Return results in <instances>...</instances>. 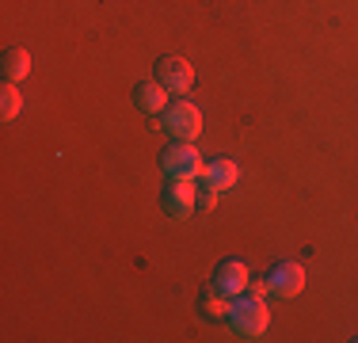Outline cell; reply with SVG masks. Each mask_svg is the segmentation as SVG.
<instances>
[{"label": "cell", "instance_id": "10", "mask_svg": "<svg viewBox=\"0 0 358 343\" xmlns=\"http://www.w3.org/2000/svg\"><path fill=\"white\" fill-rule=\"evenodd\" d=\"M0 69H4V76H8V80H12V84H20L23 76L31 73V54H27V50H23V46L8 50V54H4V65H0Z\"/></svg>", "mask_w": 358, "mask_h": 343}, {"label": "cell", "instance_id": "9", "mask_svg": "<svg viewBox=\"0 0 358 343\" xmlns=\"http://www.w3.org/2000/svg\"><path fill=\"white\" fill-rule=\"evenodd\" d=\"M168 96H172V92H168L160 80H145V84H138V88H134V103H138L145 115H164Z\"/></svg>", "mask_w": 358, "mask_h": 343}, {"label": "cell", "instance_id": "2", "mask_svg": "<svg viewBox=\"0 0 358 343\" xmlns=\"http://www.w3.org/2000/svg\"><path fill=\"white\" fill-rule=\"evenodd\" d=\"M160 168H164L168 179H199L202 176V153L194 149V141H172L164 149V157H160Z\"/></svg>", "mask_w": 358, "mask_h": 343}, {"label": "cell", "instance_id": "3", "mask_svg": "<svg viewBox=\"0 0 358 343\" xmlns=\"http://www.w3.org/2000/svg\"><path fill=\"white\" fill-rule=\"evenodd\" d=\"M160 126L172 134V141H194V137L202 134V111L194 107V103H187V99H176V103L164 107Z\"/></svg>", "mask_w": 358, "mask_h": 343}, {"label": "cell", "instance_id": "8", "mask_svg": "<svg viewBox=\"0 0 358 343\" xmlns=\"http://www.w3.org/2000/svg\"><path fill=\"white\" fill-rule=\"evenodd\" d=\"M202 179H206L210 187H217V191H229V187L241 183V164L229 157H214L206 168H202Z\"/></svg>", "mask_w": 358, "mask_h": 343}, {"label": "cell", "instance_id": "12", "mask_svg": "<svg viewBox=\"0 0 358 343\" xmlns=\"http://www.w3.org/2000/svg\"><path fill=\"white\" fill-rule=\"evenodd\" d=\"M229 305H233V298L217 294V290H210V294L202 298V313L214 316V321H229Z\"/></svg>", "mask_w": 358, "mask_h": 343}, {"label": "cell", "instance_id": "5", "mask_svg": "<svg viewBox=\"0 0 358 343\" xmlns=\"http://www.w3.org/2000/svg\"><path fill=\"white\" fill-rule=\"evenodd\" d=\"M160 206H164L168 218H191L199 210V191H194L191 179H168L164 195H160Z\"/></svg>", "mask_w": 358, "mask_h": 343}, {"label": "cell", "instance_id": "13", "mask_svg": "<svg viewBox=\"0 0 358 343\" xmlns=\"http://www.w3.org/2000/svg\"><path fill=\"white\" fill-rule=\"evenodd\" d=\"M217 195H221L217 187H210V183H206V187L199 191V206H202V210H214V206H217Z\"/></svg>", "mask_w": 358, "mask_h": 343}, {"label": "cell", "instance_id": "7", "mask_svg": "<svg viewBox=\"0 0 358 343\" xmlns=\"http://www.w3.org/2000/svg\"><path fill=\"white\" fill-rule=\"evenodd\" d=\"M157 80L164 84L168 92L183 96V92H191V84H194V69H191V62L168 54V57H160V62H157Z\"/></svg>", "mask_w": 358, "mask_h": 343}, {"label": "cell", "instance_id": "1", "mask_svg": "<svg viewBox=\"0 0 358 343\" xmlns=\"http://www.w3.org/2000/svg\"><path fill=\"white\" fill-rule=\"evenodd\" d=\"M229 324L236 328V336L241 340H259L267 336L271 328V305H267V294L263 290H244V294L233 298V305H229Z\"/></svg>", "mask_w": 358, "mask_h": 343}, {"label": "cell", "instance_id": "11", "mask_svg": "<svg viewBox=\"0 0 358 343\" xmlns=\"http://www.w3.org/2000/svg\"><path fill=\"white\" fill-rule=\"evenodd\" d=\"M20 111H23V92L15 88L12 80H8L4 88H0V118H4V122H12Z\"/></svg>", "mask_w": 358, "mask_h": 343}, {"label": "cell", "instance_id": "6", "mask_svg": "<svg viewBox=\"0 0 358 343\" xmlns=\"http://www.w3.org/2000/svg\"><path fill=\"white\" fill-rule=\"evenodd\" d=\"M248 282H252V271H248V263H244V260H221L217 271H214V282H210V290H217V294H225V298H236V294L248 290Z\"/></svg>", "mask_w": 358, "mask_h": 343}, {"label": "cell", "instance_id": "4", "mask_svg": "<svg viewBox=\"0 0 358 343\" xmlns=\"http://www.w3.org/2000/svg\"><path fill=\"white\" fill-rule=\"evenodd\" d=\"M263 294H271V298H297L305 290V267L297 260H282V263H275L267 274V282H263Z\"/></svg>", "mask_w": 358, "mask_h": 343}]
</instances>
